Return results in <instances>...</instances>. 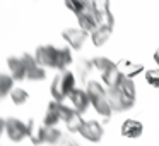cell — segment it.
I'll list each match as a JSON object with an SVG mask.
<instances>
[{
	"mask_svg": "<svg viewBox=\"0 0 159 146\" xmlns=\"http://www.w3.org/2000/svg\"><path fill=\"white\" fill-rule=\"evenodd\" d=\"M74 90H75V74L70 72V71L58 72L55 77H53L52 86H50L53 100L60 101V103H62L65 98H69Z\"/></svg>",
	"mask_w": 159,
	"mask_h": 146,
	"instance_id": "3",
	"label": "cell"
},
{
	"mask_svg": "<svg viewBox=\"0 0 159 146\" xmlns=\"http://www.w3.org/2000/svg\"><path fill=\"white\" fill-rule=\"evenodd\" d=\"M7 67H9V71H11V76L14 77V81L28 79L26 66H24V62H22L21 57H9L7 59Z\"/></svg>",
	"mask_w": 159,
	"mask_h": 146,
	"instance_id": "13",
	"label": "cell"
},
{
	"mask_svg": "<svg viewBox=\"0 0 159 146\" xmlns=\"http://www.w3.org/2000/svg\"><path fill=\"white\" fill-rule=\"evenodd\" d=\"M65 146H80V144L75 141H65Z\"/></svg>",
	"mask_w": 159,
	"mask_h": 146,
	"instance_id": "29",
	"label": "cell"
},
{
	"mask_svg": "<svg viewBox=\"0 0 159 146\" xmlns=\"http://www.w3.org/2000/svg\"><path fill=\"white\" fill-rule=\"evenodd\" d=\"M84 122H86V120L82 119V115L77 114V112L74 110L72 115H70V117L65 120V125H67V129H69L70 132H80V129H82Z\"/></svg>",
	"mask_w": 159,
	"mask_h": 146,
	"instance_id": "21",
	"label": "cell"
},
{
	"mask_svg": "<svg viewBox=\"0 0 159 146\" xmlns=\"http://www.w3.org/2000/svg\"><path fill=\"white\" fill-rule=\"evenodd\" d=\"M145 81H147V84H151L152 88L159 90V69L145 71Z\"/></svg>",
	"mask_w": 159,
	"mask_h": 146,
	"instance_id": "26",
	"label": "cell"
},
{
	"mask_svg": "<svg viewBox=\"0 0 159 146\" xmlns=\"http://www.w3.org/2000/svg\"><path fill=\"white\" fill-rule=\"evenodd\" d=\"M34 59L45 69H57V64H58V46L39 45L34 50Z\"/></svg>",
	"mask_w": 159,
	"mask_h": 146,
	"instance_id": "4",
	"label": "cell"
},
{
	"mask_svg": "<svg viewBox=\"0 0 159 146\" xmlns=\"http://www.w3.org/2000/svg\"><path fill=\"white\" fill-rule=\"evenodd\" d=\"M116 67H118V71L123 74V77H128V79H134L135 76L144 72V67H142L140 64H135V62L127 60V59H121L120 62L116 64Z\"/></svg>",
	"mask_w": 159,
	"mask_h": 146,
	"instance_id": "14",
	"label": "cell"
},
{
	"mask_svg": "<svg viewBox=\"0 0 159 146\" xmlns=\"http://www.w3.org/2000/svg\"><path fill=\"white\" fill-rule=\"evenodd\" d=\"M120 132H121V136H123V138L137 139V138H140L142 132H144V125H142V122L135 120V119H127V120L121 124Z\"/></svg>",
	"mask_w": 159,
	"mask_h": 146,
	"instance_id": "12",
	"label": "cell"
},
{
	"mask_svg": "<svg viewBox=\"0 0 159 146\" xmlns=\"http://www.w3.org/2000/svg\"><path fill=\"white\" fill-rule=\"evenodd\" d=\"M69 100H70L72 108L77 112V114H80V115H82L84 112H87V108H89V105H91V100H89L87 91L86 90H79V88H75V90L70 93Z\"/></svg>",
	"mask_w": 159,
	"mask_h": 146,
	"instance_id": "10",
	"label": "cell"
},
{
	"mask_svg": "<svg viewBox=\"0 0 159 146\" xmlns=\"http://www.w3.org/2000/svg\"><path fill=\"white\" fill-rule=\"evenodd\" d=\"M21 59L26 66V74H28L29 81H43L46 77V69L39 66L38 60H36L31 53H22Z\"/></svg>",
	"mask_w": 159,
	"mask_h": 146,
	"instance_id": "7",
	"label": "cell"
},
{
	"mask_svg": "<svg viewBox=\"0 0 159 146\" xmlns=\"http://www.w3.org/2000/svg\"><path fill=\"white\" fill-rule=\"evenodd\" d=\"M72 50H70V46H60L58 48V64H57V71H60V72H63V71H67V67L72 64Z\"/></svg>",
	"mask_w": 159,
	"mask_h": 146,
	"instance_id": "18",
	"label": "cell"
},
{
	"mask_svg": "<svg viewBox=\"0 0 159 146\" xmlns=\"http://www.w3.org/2000/svg\"><path fill=\"white\" fill-rule=\"evenodd\" d=\"M79 134L91 143H99L104 136V129L98 120H87V122H84Z\"/></svg>",
	"mask_w": 159,
	"mask_h": 146,
	"instance_id": "9",
	"label": "cell"
},
{
	"mask_svg": "<svg viewBox=\"0 0 159 146\" xmlns=\"http://www.w3.org/2000/svg\"><path fill=\"white\" fill-rule=\"evenodd\" d=\"M94 69L93 62L91 60H86V59H80L79 62H77V74H79L82 79H86L87 76H89V72Z\"/></svg>",
	"mask_w": 159,
	"mask_h": 146,
	"instance_id": "24",
	"label": "cell"
},
{
	"mask_svg": "<svg viewBox=\"0 0 159 146\" xmlns=\"http://www.w3.org/2000/svg\"><path fill=\"white\" fill-rule=\"evenodd\" d=\"M154 62H156V64H157V66H159V48H157V50H156V52H154Z\"/></svg>",
	"mask_w": 159,
	"mask_h": 146,
	"instance_id": "28",
	"label": "cell"
},
{
	"mask_svg": "<svg viewBox=\"0 0 159 146\" xmlns=\"http://www.w3.org/2000/svg\"><path fill=\"white\" fill-rule=\"evenodd\" d=\"M5 127H7V120L0 117V138H2V134L5 132Z\"/></svg>",
	"mask_w": 159,
	"mask_h": 146,
	"instance_id": "27",
	"label": "cell"
},
{
	"mask_svg": "<svg viewBox=\"0 0 159 146\" xmlns=\"http://www.w3.org/2000/svg\"><path fill=\"white\" fill-rule=\"evenodd\" d=\"M62 141V132L57 127H46V143L48 144H58Z\"/></svg>",
	"mask_w": 159,
	"mask_h": 146,
	"instance_id": "25",
	"label": "cell"
},
{
	"mask_svg": "<svg viewBox=\"0 0 159 146\" xmlns=\"http://www.w3.org/2000/svg\"><path fill=\"white\" fill-rule=\"evenodd\" d=\"M86 91L89 95L91 105L94 107V110L104 119H110L113 115V108L110 105V100H108V90L98 81H89L86 86Z\"/></svg>",
	"mask_w": 159,
	"mask_h": 146,
	"instance_id": "2",
	"label": "cell"
},
{
	"mask_svg": "<svg viewBox=\"0 0 159 146\" xmlns=\"http://www.w3.org/2000/svg\"><path fill=\"white\" fill-rule=\"evenodd\" d=\"M91 62H93L94 69H98L101 74H104L106 71H110L111 67L116 66V64L111 59H108V57H94V59H91Z\"/></svg>",
	"mask_w": 159,
	"mask_h": 146,
	"instance_id": "22",
	"label": "cell"
},
{
	"mask_svg": "<svg viewBox=\"0 0 159 146\" xmlns=\"http://www.w3.org/2000/svg\"><path fill=\"white\" fill-rule=\"evenodd\" d=\"M11 100L14 101V105H24L26 101L29 100V95L26 90H22V88H14L11 93Z\"/></svg>",
	"mask_w": 159,
	"mask_h": 146,
	"instance_id": "23",
	"label": "cell"
},
{
	"mask_svg": "<svg viewBox=\"0 0 159 146\" xmlns=\"http://www.w3.org/2000/svg\"><path fill=\"white\" fill-rule=\"evenodd\" d=\"M5 134L12 143H21L22 139H26L29 136V129L28 124H24L22 120L16 117H9L7 119V127H5Z\"/></svg>",
	"mask_w": 159,
	"mask_h": 146,
	"instance_id": "5",
	"label": "cell"
},
{
	"mask_svg": "<svg viewBox=\"0 0 159 146\" xmlns=\"http://www.w3.org/2000/svg\"><path fill=\"white\" fill-rule=\"evenodd\" d=\"M125 77H123V74L118 71V67L115 66V67H111L110 71H106V72L103 74V84L110 90V88H116V86H120L121 84V81H123Z\"/></svg>",
	"mask_w": 159,
	"mask_h": 146,
	"instance_id": "16",
	"label": "cell"
},
{
	"mask_svg": "<svg viewBox=\"0 0 159 146\" xmlns=\"http://www.w3.org/2000/svg\"><path fill=\"white\" fill-rule=\"evenodd\" d=\"M135 95H137L135 93V83H134V79H128V77H125L121 81L120 86L110 88L108 90V100H110L113 112L120 114V112L130 110L135 105Z\"/></svg>",
	"mask_w": 159,
	"mask_h": 146,
	"instance_id": "1",
	"label": "cell"
},
{
	"mask_svg": "<svg viewBox=\"0 0 159 146\" xmlns=\"http://www.w3.org/2000/svg\"><path fill=\"white\" fill-rule=\"evenodd\" d=\"M12 90H14V77L11 74L0 72V100L11 96Z\"/></svg>",
	"mask_w": 159,
	"mask_h": 146,
	"instance_id": "19",
	"label": "cell"
},
{
	"mask_svg": "<svg viewBox=\"0 0 159 146\" xmlns=\"http://www.w3.org/2000/svg\"><path fill=\"white\" fill-rule=\"evenodd\" d=\"M77 21H79V28L91 35V33L96 31V29L101 26V16L98 14V12L93 9V5H91V7L86 9L82 14L77 16Z\"/></svg>",
	"mask_w": 159,
	"mask_h": 146,
	"instance_id": "6",
	"label": "cell"
},
{
	"mask_svg": "<svg viewBox=\"0 0 159 146\" xmlns=\"http://www.w3.org/2000/svg\"><path fill=\"white\" fill-rule=\"evenodd\" d=\"M28 129H29V136L28 138L31 139L33 144H45L46 143V127L45 125H39V127H36L34 120H29L28 122Z\"/></svg>",
	"mask_w": 159,
	"mask_h": 146,
	"instance_id": "15",
	"label": "cell"
},
{
	"mask_svg": "<svg viewBox=\"0 0 159 146\" xmlns=\"http://www.w3.org/2000/svg\"><path fill=\"white\" fill-rule=\"evenodd\" d=\"M87 35H89V33H86L80 28H67V29L62 31V38L65 40L67 45H69L72 50H80L82 48L84 43H86V40H87Z\"/></svg>",
	"mask_w": 159,
	"mask_h": 146,
	"instance_id": "8",
	"label": "cell"
},
{
	"mask_svg": "<svg viewBox=\"0 0 159 146\" xmlns=\"http://www.w3.org/2000/svg\"><path fill=\"white\" fill-rule=\"evenodd\" d=\"M65 7L69 9L70 12H74L75 16L82 14L86 9L91 7V0H63Z\"/></svg>",
	"mask_w": 159,
	"mask_h": 146,
	"instance_id": "20",
	"label": "cell"
},
{
	"mask_svg": "<svg viewBox=\"0 0 159 146\" xmlns=\"http://www.w3.org/2000/svg\"><path fill=\"white\" fill-rule=\"evenodd\" d=\"M111 31H113V28H110V26H106V24H101L96 31L91 33V41H93V45L94 46H103L104 43L110 40Z\"/></svg>",
	"mask_w": 159,
	"mask_h": 146,
	"instance_id": "17",
	"label": "cell"
},
{
	"mask_svg": "<svg viewBox=\"0 0 159 146\" xmlns=\"http://www.w3.org/2000/svg\"><path fill=\"white\" fill-rule=\"evenodd\" d=\"M60 120H62V103L53 100V101H50L48 107H46L43 125H45V127H55Z\"/></svg>",
	"mask_w": 159,
	"mask_h": 146,
	"instance_id": "11",
	"label": "cell"
}]
</instances>
